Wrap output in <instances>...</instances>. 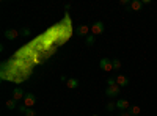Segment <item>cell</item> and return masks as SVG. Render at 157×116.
Here are the masks:
<instances>
[{
	"label": "cell",
	"mask_w": 157,
	"mask_h": 116,
	"mask_svg": "<svg viewBox=\"0 0 157 116\" xmlns=\"http://www.w3.org/2000/svg\"><path fill=\"white\" fill-rule=\"evenodd\" d=\"M120 93H121V88L118 86V85L105 88V94H107L109 97H118V96H120Z\"/></svg>",
	"instance_id": "cell-4"
},
{
	"label": "cell",
	"mask_w": 157,
	"mask_h": 116,
	"mask_svg": "<svg viewBox=\"0 0 157 116\" xmlns=\"http://www.w3.org/2000/svg\"><path fill=\"white\" fill-rule=\"evenodd\" d=\"M17 36H19V32L14 30V28H8V30H5V38H6V39H10V41H14Z\"/></svg>",
	"instance_id": "cell-8"
},
{
	"label": "cell",
	"mask_w": 157,
	"mask_h": 116,
	"mask_svg": "<svg viewBox=\"0 0 157 116\" xmlns=\"http://www.w3.org/2000/svg\"><path fill=\"white\" fill-rule=\"evenodd\" d=\"M25 94L27 93H24L22 88H14V91H13V99L14 100H22L25 97Z\"/></svg>",
	"instance_id": "cell-9"
},
{
	"label": "cell",
	"mask_w": 157,
	"mask_h": 116,
	"mask_svg": "<svg viewBox=\"0 0 157 116\" xmlns=\"http://www.w3.org/2000/svg\"><path fill=\"white\" fill-rule=\"evenodd\" d=\"M99 68L105 72H110L113 69V60H109V58H102L99 61Z\"/></svg>",
	"instance_id": "cell-1"
},
{
	"label": "cell",
	"mask_w": 157,
	"mask_h": 116,
	"mask_svg": "<svg viewBox=\"0 0 157 116\" xmlns=\"http://www.w3.org/2000/svg\"><path fill=\"white\" fill-rule=\"evenodd\" d=\"M116 85L120 86V88L127 86V85H129V79H127V75H123V74L116 75Z\"/></svg>",
	"instance_id": "cell-7"
},
{
	"label": "cell",
	"mask_w": 157,
	"mask_h": 116,
	"mask_svg": "<svg viewBox=\"0 0 157 116\" xmlns=\"http://www.w3.org/2000/svg\"><path fill=\"white\" fill-rule=\"evenodd\" d=\"M113 69H115V71L121 69V61H120V60H113Z\"/></svg>",
	"instance_id": "cell-17"
},
{
	"label": "cell",
	"mask_w": 157,
	"mask_h": 116,
	"mask_svg": "<svg viewBox=\"0 0 157 116\" xmlns=\"http://www.w3.org/2000/svg\"><path fill=\"white\" fill-rule=\"evenodd\" d=\"M120 3H121V5H130V2H129V0H121Z\"/></svg>",
	"instance_id": "cell-21"
},
{
	"label": "cell",
	"mask_w": 157,
	"mask_h": 116,
	"mask_svg": "<svg viewBox=\"0 0 157 116\" xmlns=\"http://www.w3.org/2000/svg\"><path fill=\"white\" fill-rule=\"evenodd\" d=\"M115 104H116V108L121 110V111H126V110L130 108V104H129L127 99H120V100H116Z\"/></svg>",
	"instance_id": "cell-5"
},
{
	"label": "cell",
	"mask_w": 157,
	"mask_h": 116,
	"mask_svg": "<svg viewBox=\"0 0 157 116\" xmlns=\"http://www.w3.org/2000/svg\"><path fill=\"white\" fill-rule=\"evenodd\" d=\"M118 116H130V113H127V111H121Z\"/></svg>",
	"instance_id": "cell-20"
},
{
	"label": "cell",
	"mask_w": 157,
	"mask_h": 116,
	"mask_svg": "<svg viewBox=\"0 0 157 116\" xmlns=\"http://www.w3.org/2000/svg\"><path fill=\"white\" fill-rule=\"evenodd\" d=\"M22 104L27 107V108H30V107H33L35 104H36V96L35 94H32V93H27L25 94V97L22 99Z\"/></svg>",
	"instance_id": "cell-2"
},
{
	"label": "cell",
	"mask_w": 157,
	"mask_h": 116,
	"mask_svg": "<svg viewBox=\"0 0 157 116\" xmlns=\"http://www.w3.org/2000/svg\"><path fill=\"white\" fill-rule=\"evenodd\" d=\"M141 6H143V3L140 0H132V2H130V9H134V11H140Z\"/></svg>",
	"instance_id": "cell-10"
},
{
	"label": "cell",
	"mask_w": 157,
	"mask_h": 116,
	"mask_svg": "<svg viewBox=\"0 0 157 116\" xmlns=\"http://www.w3.org/2000/svg\"><path fill=\"white\" fill-rule=\"evenodd\" d=\"M140 111H141V108L138 107V105H132L129 108V113H130V116H138L140 114Z\"/></svg>",
	"instance_id": "cell-12"
},
{
	"label": "cell",
	"mask_w": 157,
	"mask_h": 116,
	"mask_svg": "<svg viewBox=\"0 0 157 116\" xmlns=\"http://www.w3.org/2000/svg\"><path fill=\"white\" fill-rule=\"evenodd\" d=\"M104 30H105V27H104V22H101V21H98L91 25V35H94V36L104 33Z\"/></svg>",
	"instance_id": "cell-3"
},
{
	"label": "cell",
	"mask_w": 157,
	"mask_h": 116,
	"mask_svg": "<svg viewBox=\"0 0 157 116\" xmlns=\"http://www.w3.org/2000/svg\"><path fill=\"white\" fill-rule=\"evenodd\" d=\"M60 79H61L63 82H68V77H66V75H60Z\"/></svg>",
	"instance_id": "cell-22"
},
{
	"label": "cell",
	"mask_w": 157,
	"mask_h": 116,
	"mask_svg": "<svg viewBox=\"0 0 157 116\" xmlns=\"http://www.w3.org/2000/svg\"><path fill=\"white\" fill-rule=\"evenodd\" d=\"M66 86H68L69 89H75V88L78 86V80H77V79H68Z\"/></svg>",
	"instance_id": "cell-11"
},
{
	"label": "cell",
	"mask_w": 157,
	"mask_h": 116,
	"mask_svg": "<svg viewBox=\"0 0 157 116\" xmlns=\"http://www.w3.org/2000/svg\"><path fill=\"white\" fill-rule=\"evenodd\" d=\"M90 32H91V27H88V25H78L77 30H75V33L78 36H85V38L90 35Z\"/></svg>",
	"instance_id": "cell-6"
},
{
	"label": "cell",
	"mask_w": 157,
	"mask_h": 116,
	"mask_svg": "<svg viewBox=\"0 0 157 116\" xmlns=\"http://www.w3.org/2000/svg\"><path fill=\"white\" fill-rule=\"evenodd\" d=\"M22 35H24V36H29V35H30V30H29V28H24V30H22Z\"/></svg>",
	"instance_id": "cell-19"
},
{
	"label": "cell",
	"mask_w": 157,
	"mask_h": 116,
	"mask_svg": "<svg viewBox=\"0 0 157 116\" xmlns=\"http://www.w3.org/2000/svg\"><path fill=\"white\" fill-rule=\"evenodd\" d=\"M107 85L109 86H115L116 85V77H109V79H107Z\"/></svg>",
	"instance_id": "cell-15"
},
{
	"label": "cell",
	"mask_w": 157,
	"mask_h": 116,
	"mask_svg": "<svg viewBox=\"0 0 157 116\" xmlns=\"http://www.w3.org/2000/svg\"><path fill=\"white\" fill-rule=\"evenodd\" d=\"M94 41H96V36H94V35H91V33H90V35L85 38V43H86V46H93V44H94Z\"/></svg>",
	"instance_id": "cell-13"
},
{
	"label": "cell",
	"mask_w": 157,
	"mask_h": 116,
	"mask_svg": "<svg viewBox=\"0 0 157 116\" xmlns=\"http://www.w3.org/2000/svg\"><path fill=\"white\" fill-rule=\"evenodd\" d=\"M93 116H98V114H93Z\"/></svg>",
	"instance_id": "cell-24"
},
{
	"label": "cell",
	"mask_w": 157,
	"mask_h": 116,
	"mask_svg": "<svg viewBox=\"0 0 157 116\" xmlns=\"http://www.w3.org/2000/svg\"><path fill=\"white\" fill-rule=\"evenodd\" d=\"M105 108H107V111H113L116 108V104H115V102H109V104L105 105Z\"/></svg>",
	"instance_id": "cell-16"
},
{
	"label": "cell",
	"mask_w": 157,
	"mask_h": 116,
	"mask_svg": "<svg viewBox=\"0 0 157 116\" xmlns=\"http://www.w3.org/2000/svg\"><path fill=\"white\" fill-rule=\"evenodd\" d=\"M16 102L17 100H14V99H10V100H6V108H10V110H13V108H16Z\"/></svg>",
	"instance_id": "cell-14"
},
{
	"label": "cell",
	"mask_w": 157,
	"mask_h": 116,
	"mask_svg": "<svg viewBox=\"0 0 157 116\" xmlns=\"http://www.w3.org/2000/svg\"><path fill=\"white\" fill-rule=\"evenodd\" d=\"M141 3H143V5H149V3H151V0H143Z\"/></svg>",
	"instance_id": "cell-23"
},
{
	"label": "cell",
	"mask_w": 157,
	"mask_h": 116,
	"mask_svg": "<svg viewBox=\"0 0 157 116\" xmlns=\"http://www.w3.org/2000/svg\"><path fill=\"white\" fill-rule=\"evenodd\" d=\"M24 114H25V116H36L35 110H32V108H27V110L24 111Z\"/></svg>",
	"instance_id": "cell-18"
}]
</instances>
